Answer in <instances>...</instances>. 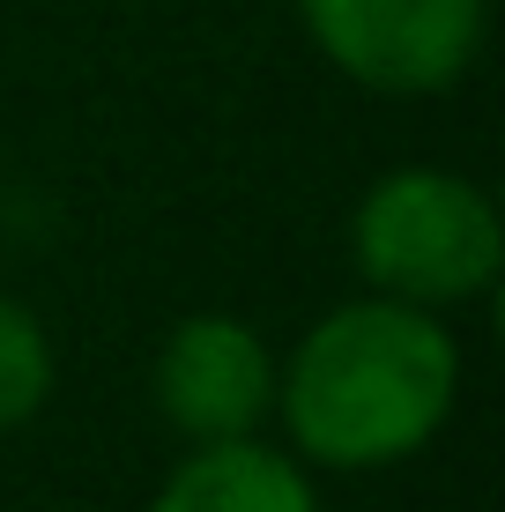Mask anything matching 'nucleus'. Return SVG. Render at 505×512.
Segmentation results:
<instances>
[{"instance_id":"3","label":"nucleus","mask_w":505,"mask_h":512,"mask_svg":"<svg viewBox=\"0 0 505 512\" xmlns=\"http://www.w3.org/2000/svg\"><path fill=\"white\" fill-rule=\"evenodd\" d=\"M327 67L379 97H439L483 52V0H298Z\"/></svg>"},{"instance_id":"5","label":"nucleus","mask_w":505,"mask_h":512,"mask_svg":"<svg viewBox=\"0 0 505 512\" xmlns=\"http://www.w3.org/2000/svg\"><path fill=\"white\" fill-rule=\"evenodd\" d=\"M149 512H320V490L290 453H275L260 431H246V438L194 446L164 475Z\"/></svg>"},{"instance_id":"2","label":"nucleus","mask_w":505,"mask_h":512,"mask_svg":"<svg viewBox=\"0 0 505 512\" xmlns=\"http://www.w3.org/2000/svg\"><path fill=\"white\" fill-rule=\"evenodd\" d=\"M350 245L379 297L431 305V312L476 305L505 268V231L491 193L439 164H402L387 179H372V193L357 201Z\"/></svg>"},{"instance_id":"6","label":"nucleus","mask_w":505,"mask_h":512,"mask_svg":"<svg viewBox=\"0 0 505 512\" xmlns=\"http://www.w3.org/2000/svg\"><path fill=\"white\" fill-rule=\"evenodd\" d=\"M52 394V334L38 312L0 290V431H23Z\"/></svg>"},{"instance_id":"1","label":"nucleus","mask_w":505,"mask_h":512,"mask_svg":"<svg viewBox=\"0 0 505 512\" xmlns=\"http://www.w3.org/2000/svg\"><path fill=\"white\" fill-rule=\"evenodd\" d=\"M461 401V342L446 312L402 297L335 305L290 357H275V409L290 446L320 468H387L446 431Z\"/></svg>"},{"instance_id":"4","label":"nucleus","mask_w":505,"mask_h":512,"mask_svg":"<svg viewBox=\"0 0 505 512\" xmlns=\"http://www.w3.org/2000/svg\"><path fill=\"white\" fill-rule=\"evenodd\" d=\"M156 409L179 438H246L275 409V349L231 312H194L156 349Z\"/></svg>"}]
</instances>
